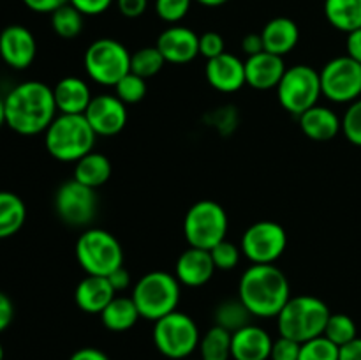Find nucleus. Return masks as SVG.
I'll list each match as a JSON object with an SVG mask.
<instances>
[{
	"instance_id": "b1692460",
	"label": "nucleus",
	"mask_w": 361,
	"mask_h": 360,
	"mask_svg": "<svg viewBox=\"0 0 361 360\" xmlns=\"http://www.w3.org/2000/svg\"><path fill=\"white\" fill-rule=\"evenodd\" d=\"M261 37H263L264 52L284 56L289 52H293L296 48V44H298L300 28L291 18L279 16L264 25L263 32H261Z\"/></svg>"
},
{
	"instance_id": "58836bf2",
	"label": "nucleus",
	"mask_w": 361,
	"mask_h": 360,
	"mask_svg": "<svg viewBox=\"0 0 361 360\" xmlns=\"http://www.w3.org/2000/svg\"><path fill=\"white\" fill-rule=\"evenodd\" d=\"M224 37L219 32H204L200 35V55L207 60L215 59L226 52Z\"/></svg>"
},
{
	"instance_id": "9d476101",
	"label": "nucleus",
	"mask_w": 361,
	"mask_h": 360,
	"mask_svg": "<svg viewBox=\"0 0 361 360\" xmlns=\"http://www.w3.org/2000/svg\"><path fill=\"white\" fill-rule=\"evenodd\" d=\"M279 102L286 112L300 116L317 104V99L323 95L321 90L319 71L314 67L298 64L286 69L281 83L277 87Z\"/></svg>"
},
{
	"instance_id": "5fc2aeb1",
	"label": "nucleus",
	"mask_w": 361,
	"mask_h": 360,
	"mask_svg": "<svg viewBox=\"0 0 361 360\" xmlns=\"http://www.w3.org/2000/svg\"><path fill=\"white\" fill-rule=\"evenodd\" d=\"M0 360H4V348H2V344H0Z\"/></svg>"
},
{
	"instance_id": "f03ea898",
	"label": "nucleus",
	"mask_w": 361,
	"mask_h": 360,
	"mask_svg": "<svg viewBox=\"0 0 361 360\" xmlns=\"http://www.w3.org/2000/svg\"><path fill=\"white\" fill-rule=\"evenodd\" d=\"M284 272L271 265H250L240 277L238 299L256 318H277L291 299Z\"/></svg>"
},
{
	"instance_id": "f257e3e1",
	"label": "nucleus",
	"mask_w": 361,
	"mask_h": 360,
	"mask_svg": "<svg viewBox=\"0 0 361 360\" xmlns=\"http://www.w3.org/2000/svg\"><path fill=\"white\" fill-rule=\"evenodd\" d=\"M6 124L18 134L34 136L44 133L56 116L53 88L42 81H23L4 97Z\"/></svg>"
},
{
	"instance_id": "c756f323",
	"label": "nucleus",
	"mask_w": 361,
	"mask_h": 360,
	"mask_svg": "<svg viewBox=\"0 0 361 360\" xmlns=\"http://www.w3.org/2000/svg\"><path fill=\"white\" fill-rule=\"evenodd\" d=\"M250 316L252 314L249 313L243 302L240 299L236 300H226V302L219 304L217 309L214 313V320L217 327H222L228 332H236L240 328L250 325Z\"/></svg>"
},
{
	"instance_id": "37998d69",
	"label": "nucleus",
	"mask_w": 361,
	"mask_h": 360,
	"mask_svg": "<svg viewBox=\"0 0 361 360\" xmlns=\"http://www.w3.org/2000/svg\"><path fill=\"white\" fill-rule=\"evenodd\" d=\"M235 122H236V113L233 112V108H229V106H226V108L224 106H222V108H217L210 115V124L212 126L219 127L221 133H228V131H226V126L231 124V126L235 127Z\"/></svg>"
},
{
	"instance_id": "4c0bfd02",
	"label": "nucleus",
	"mask_w": 361,
	"mask_h": 360,
	"mask_svg": "<svg viewBox=\"0 0 361 360\" xmlns=\"http://www.w3.org/2000/svg\"><path fill=\"white\" fill-rule=\"evenodd\" d=\"M192 0H155V13L166 23H178L187 16Z\"/></svg>"
},
{
	"instance_id": "79ce46f5",
	"label": "nucleus",
	"mask_w": 361,
	"mask_h": 360,
	"mask_svg": "<svg viewBox=\"0 0 361 360\" xmlns=\"http://www.w3.org/2000/svg\"><path fill=\"white\" fill-rule=\"evenodd\" d=\"M120 14L126 18H140L147 11L148 0H115Z\"/></svg>"
},
{
	"instance_id": "3c124183",
	"label": "nucleus",
	"mask_w": 361,
	"mask_h": 360,
	"mask_svg": "<svg viewBox=\"0 0 361 360\" xmlns=\"http://www.w3.org/2000/svg\"><path fill=\"white\" fill-rule=\"evenodd\" d=\"M338 360H361V337H356L349 344L342 346Z\"/></svg>"
},
{
	"instance_id": "a211bd4d",
	"label": "nucleus",
	"mask_w": 361,
	"mask_h": 360,
	"mask_svg": "<svg viewBox=\"0 0 361 360\" xmlns=\"http://www.w3.org/2000/svg\"><path fill=\"white\" fill-rule=\"evenodd\" d=\"M215 270L217 268L212 260L210 251L189 247L176 260L175 275L180 284L189 286V288H200L214 277Z\"/></svg>"
},
{
	"instance_id": "6ab92c4d",
	"label": "nucleus",
	"mask_w": 361,
	"mask_h": 360,
	"mask_svg": "<svg viewBox=\"0 0 361 360\" xmlns=\"http://www.w3.org/2000/svg\"><path fill=\"white\" fill-rule=\"evenodd\" d=\"M284 59L274 53L261 52L245 60V80L256 90L277 88L286 73Z\"/></svg>"
},
{
	"instance_id": "09e8293b",
	"label": "nucleus",
	"mask_w": 361,
	"mask_h": 360,
	"mask_svg": "<svg viewBox=\"0 0 361 360\" xmlns=\"http://www.w3.org/2000/svg\"><path fill=\"white\" fill-rule=\"evenodd\" d=\"M108 279L115 292H123V289L129 288L130 284V274L126 270V267L116 268L115 272H111V274L108 275Z\"/></svg>"
},
{
	"instance_id": "aec40b11",
	"label": "nucleus",
	"mask_w": 361,
	"mask_h": 360,
	"mask_svg": "<svg viewBox=\"0 0 361 360\" xmlns=\"http://www.w3.org/2000/svg\"><path fill=\"white\" fill-rule=\"evenodd\" d=\"M274 339L264 328L257 325H247L231 334L233 360H270Z\"/></svg>"
},
{
	"instance_id": "a878e982",
	"label": "nucleus",
	"mask_w": 361,
	"mask_h": 360,
	"mask_svg": "<svg viewBox=\"0 0 361 360\" xmlns=\"http://www.w3.org/2000/svg\"><path fill=\"white\" fill-rule=\"evenodd\" d=\"M140 311L133 296H115L101 313L102 325L111 332H126L140 320Z\"/></svg>"
},
{
	"instance_id": "f704fd0d",
	"label": "nucleus",
	"mask_w": 361,
	"mask_h": 360,
	"mask_svg": "<svg viewBox=\"0 0 361 360\" xmlns=\"http://www.w3.org/2000/svg\"><path fill=\"white\" fill-rule=\"evenodd\" d=\"M115 95L126 104H136L147 95V80L129 73L115 85Z\"/></svg>"
},
{
	"instance_id": "a18cd8bd",
	"label": "nucleus",
	"mask_w": 361,
	"mask_h": 360,
	"mask_svg": "<svg viewBox=\"0 0 361 360\" xmlns=\"http://www.w3.org/2000/svg\"><path fill=\"white\" fill-rule=\"evenodd\" d=\"M14 318V306L9 296L0 292V332L6 330Z\"/></svg>"
},
{
	"instance_id": "7c9ffc66",
	"label": "nucleus",
	"mask_w": 361,
	"mask_h": 360,
	"mask_svg": "<svg viewBox=\"0 0 361 360\" xmlns=\"http://www.w3.org/2000/svg\"><path fill=\"white\" fill-rule=\"evenodd\" d=\"M83 14L71 4L59 7L55 13H51V28L55 34L62 39H74L83 30Z\"/></svg>"
},
{
	"instance_id": "473e14b6",
	"label": "nucleus",
	"mask_w": 361,
	"mask_h": 360,
	"mask_svg": "<svg viewBox=\"0 0 361 360\" xmlns=\"http://www.w3.org/2000/svg\"><path fill=\"white\" fill-rule=\"evenodd\" d=\"M323 335L330 339L334 344H337L338 348H342V346L349 344V342L358 337V328H356L355 320L351 316L344 313H337L330 314Z\"/></svg>"
},
{
	"instance_id": "393cba45",
	"label": "nucleus",
	"mask_w": 361,
	"mask_h": 360,
	"mask_svg": "<svg viewBox=\"0 0 361 360\" xmlns=\"http://www.w3.org/2000/svg\"><path fill=\"white\" fill-rule=\"evenodd\" d=\"M111 172V161L104 154L92 150L90 154H87L76 162L74 180H78L83 186L92 187V189H97V187L104 186L108 182Z\"/></svg>"
},
{
	"instance_id": "4468645a",
	"label": "nucleus",
	"mask_w": 361,
	"mask_h": 360,
	"mask_svg": "<svg viewBox=\"0 0 361 360\" xmlns=\"http://www.w3.org/2000/svg\"><path fill=\"white\" fill-rule=\"evenodd\" d=\"M85 119L97 136H115L127 124V104L116 95H97L92 97Z\"/></svg>"
},
{
	"instance_id": "7ed1b4c3",
	"label": "nucleus",
	"mask_w": 361,
	"mask_h": 360,
	"mask_svg": "<svg viewBox=\"0 0 361 360\" xmlns=\"http://www.w3.org/2000/svg\"><path fill=\"white\" fill-rule=\"evenodd\" d=\"M97 134L90 127L85 115L55 116L44 131L46 150L51 157L62 162H78L81 157L94 150Z\"/></svg>"
},
{
	"instance_id": "4be33fe9",
	"label": "nucleus",
	"mask_w": 361,
	"mask_h": 360,
	"mask_svg": "<svg viewBox=\"0 0 361 360\" xmlns=\"http://www.w3.org/2000/svg\"><path fill=\"white\" fill-rule=\"evenodd\" d=\"M55 104L63 115H85L92 101L90 88L87 81L78 76H66L53 88Z\"/></svg>"
},
{
	"instance_id": "1a4fd4ad",
	"label": "nucleus",
	"mask_w": 361,
	"mask_h": 360,
	"mask_svg": "<svg viewBox=\"0 0 361 360\" xmlns=\"http://www.w3.org/2000/svg\"><path fill=\"white\" fill-rule=\"evenodd\" d=\"M83 62L88 76L104 87H115L130 73L129 49L116 39L102 37L92 42L85 52Z\"/></svg>"
},
{
	"instance_id": "c03bdc74",
	"label": "nucleus",
	"mask_w": 361,
	"mask_h": 360,
	"mask_svg": "<svg viewBox=\"0 0 361 360\" xmlns=\"http://www.w3.org/2000/svg\"><path fill=\"white\" fill-rule=\"evenodd\" d=\"M23 4L28 7V9L34 11V13L51 14L55 13L59 7L69 4V0H23Z\"/></svg>"
},
{
	"instance_id": "864d4df0",
	"label": "nucleus",
	"mask_w": 361,
	"mask_h": 360,
	"mask_svg": "<svg viewBox=\"0 0 361 360\" xmlns=\"http://www.w3.org/2000/svg\"><path fill=\"white\" fill-rule=\"evenodd\" d=\"M4 124H6V102L0 97V127H2Z\"/></svg>"
},
{
	"instance_id": "423d86ee",
	"label": "nucleus",
	"mask_w": 361,
	"mask_h": 360,
	"mask_svg": "<svg viewBox=\"0 0 361 360\" xmlns=\"http://www.w3.org/2000/svg\"><path fill=\"white\" fill-rule=\"evenodd\" d=\"M76 260L87 275L108 277L123 267V249L113 233L101 228L85 229L76 242Z\"/></svg>"
},
{
	"instance_id": "c9c22d12",
	"label": "nucleus",
	"mask_w": 361,
	"mask_h": 360,
	"mask_svg": "<svg viewBox=\"0 0 361 360\" xmlns=\"http://www.w3.org/2000/svg\"><path fill=\"white\" fill-rule=\"evenodd\" d=\"M240 253H242V249L236 247L233 242H229V240H222V242H219L217 246L210 249L212 260H214L215 268H219V270H233L238 265Z\"/></svg>"
},
{
	"instance_id": "2eb2a0df",
	"label": "nucleus",
	"mask_w": 361,
	"mask_h": 360,
	"mask_svg": "<svg viewBox=\"0 0 361 360\" xmlns=\"http://www.w3.org/2000/svg\"><path fill=\"white\" fill-rule=\"evenodd\" d=\"M37 42L23 25H9L0 32V56L13 69H27L35 59Z\"/></svg>"
},
{
	"instance_id": "e433bc0d",
	"label": "nucleus",
	"mask_w": 361,
	"mask_h": 360,
	"mask_svg": "<svg viewBox=\"0 0 361 360\" xmlns=\"http://www.w3.org/2000/svg\"><path fill=\"white\" fill-rule=\"evenodd\" d=\"M342 133L356 147H361V97L349 104L342 116Z\"/></svg>"
},
{
	"instance_id": "6e6552de",
	"label": "nucleus",
	"mask_w": 361,
	"mask_h": 360,
	"mask_svg": "<svg viewBox=\"0 0 361 360\" xmlns=\"http://www.w3.org/2000/svg\"><path fill=\"white\" fill-rule=\"evenodd\" d=\"M228 214L217 201H196L183 219V235L190 247L210 251L228 235Z\"/></svg>"
},
{
	"instance_id": "39448f33",
	"label": "nucleus",
	"mask_w": 361,
	"mask_h": 360,
	"mask_svg": "<svg viewBox=\"0 0 361 360\" xmlns=\"http://www.w3.org/2000/svg\"><path fill=\"white\" fill-rule=\"evenodd\" d=\"M130 296L141 318L157 321L178 307L180 282L176 275L169 272H148L136 282Z\"/></svg>"
},
{
	"instance_id": "603ef678",
	"label": "nucleus",
	"mask_w": 361,
	"mask_h": 360,
	"mask_svg": "<svg viewBox=\"0 0 361 360\" xmlns=\"http://www.w3.org/2000/svg\"><path fill=\"white\" fill-rule=\"evenodd\" d=\"M196 2H200L204 7H221L224 4H228L229 0H196Z\"/></svg>"
},
{
	"instance_id": "c85d7f7f",
	"label": "nucleus",
	"mask_w": 361,
	"mask_h": 360,
	"mask_svg": "<svg viewBox=\"0 0 361 360\" xmlns=\"http://www.w3.org/2000/svg\"><path fill=\"white\" fill-rule=\"evenodd\" d=\"M201 360H229L231 359V332L222 327H214L200 341Z\"/></svg>"
},
{
	"instance_id": "0eeeda50",
	"label": "nucleus",
	"mask_w": 361,
	"mask_h": 360,
	"mask_svg": "<svg viewBox=\"0 0 361 360\" xmlns=\"http://www.w3.org/2000/svg\"><path fill=\"white\" fill-rule=\"evenodd\" d=\"M154 323V344L166 359L185 360L200 346V328L189 314L173 311Z\"/></svg>"
},
{
	"instance_id": "a19ab883",
	"label": "nucleus",
	"mask_w": 361,
	"mask_h": 360,
	"mask_svg": "<svg viewBox=\"0 0 361 360\" xmlns=\"http://www.w3.org/2000/svg\"><path fill=\"white\" fill-rule=\"evenodd\" d=\"M115 0H69L71 6L76 7L83 16H97L106 13Z\"/></svg>"
},
{
	"instance_id": "bb28decb",
	"label": "nucleus",
	"mask_w": 361,
	"mask_h": 360,
	"mask_svg": "<svg viewBox=\"0 0 361 360\" xmlns=\"http://www.w3.org/2000/svg\"><path fill=\"white\" fill-rule=\"evenodd\" d=\"M324 16L337 30L349 32L361 28V0H324Z\"/></svg>"
},
{
	"instance_id": "2f4dec72",
	"label": "nucleus",
	"mask_w": 361,
	"mask_h": 360,
	"mask_svg": "<svg viewBox=\"0 0 361 360\" xmlns=\"http://www.w3.org/2000/svg\"><path fill=\"white\" fill-rule=\"evenodd\" d=\"M166 60L157 46H145L130 55V73L141 78H152L161 73Z\"/></svg>"
},
{
	"instance_id": "de8ad7c7",
	"label": "nucleus",
	"mask_w": 361,
	"mask_h": 360,
	"mask_svg": "<svg viewBox=\"0 0 361 360\" xmlns=\"http://www.w3.org/2000/svg\"><path fill=\"white\" fill-rule=\"evenodd\" d=\"M242 49L243 53H247L249 56L264 52V44H263V37H261V34H247L242 41Z\"/></svg>"
},
{
	"instance_id": "412c9836",
	"label": "nucleus",
	"mask_w": 361,
	"mask_h": 360,
	"mask_svg": "<svg viewBox=\"0 0 361 360\" xmlns=\"http://www.w3.org/2000/svg\"><path fill=\"white\" fill-rule=\"evenodd\" d=\"M116 296L111 282L104 275H87L78 282L74 300L83 313L101 314L109 302Z\"/></svg>"
},
{
	"instance_id": "9b49d317",
	"label": "nucleus",
	"mask_w": 361,
	"mask_h": 360,
	"mask_svg": "<svg viewBox=\"0 0 361 360\" xmlns=\"http://www.w3.org/2000/svg\"><path fill=\"white\" fill-rule=\"evenodd\" d=\"M288 247L286 229L275 221H259L245 229L240 249L252 265H271Z\"/></svg>"
},
{
	"instance_id": "72a5a7b5",
	"label": "nucleus",
	"mask_w": 361,
	"mask_h": 360,
	"mask_svg": "<svg viewBox=\"0 0 361 360\" xmlns=\"http://www.w3.org/2000/svg\"><path fill=\"white\" fill-rule=\"evenodd\" d=\"M338 355H341V348L324 335H319V337L302 342L298 360H338Z\"/></svg>"
},
{
	"instance_id": "20e7f679",
	"label": "nucleus",
	"mask_w": 361,
	"mask_h": 360,
	"mask_svg": "<svg viewBox=\"0 0 361 360\" xmlns=\"http://www.w3.org/2000/svg\"><path fill=\"white\" fill-rule=\"evenodd\" d=\"M330 314L326 304L317 296H291L277 316L279 334L302 344L324 334Z\"/></svg>"
},
{
	"instance_id": "5701e85b",
	"label": "nucleus",
	"mask_w": 361,
	"mask_h": 360,
	"mask_svg": "<svg viewBox=\"0 0 361 360\" xmlns=\"http://www.w3.org/2000/svg\"><path fill=\"white\" fill-rule=\"evenodd\" d=\"M298 119L302 133L314 141H330L342 131V119L326 106H312Z\"/></svg>"
},
{
	"instance_id": "ea45409f",
	"label": "nucleus",
	"mask_w": 361,
	"mask_h": 360,
	"mask_svg": "<svg viewBox=\"0 0 361 360\" xmlns=\"http://www.w3.org/2000/svg\"><path fill=\"white\" fill-rule=\"evenodd\" d=\"M300 346H302L300 342L281 335L277 341H274V346H271V353H270V360H298Z\"/></svg>"
},
{
	"instance_id": "f3484780",
	"label": "nucleus",
	"mask_w": 361,
	"mask_h": 360,
	"mask_svg": "<svg viewBox=\"0 0 361 360\" xmlns=\"http://www.w3.org/2000/svg\"><path fill=\"white\" fill-rule=\"evenodd\" d=\"M204 76L215 90L231 94V92L240 90L243 85H247L245 62L233 53L224 52L215 59L207 60Z\"/></svg>"
},
{
	"instance_id": "ddd939ff",
	"label": "nucleus",
	"mask_w": 361,
	"mask_h": 360,
	"mask_svg": "<svg viewBox=\"0 0 361 360\" xmlns=\"http://www.w3.org/2000/svg\"><path fill=\"white\" fill-rule=\"evenodd\" d=\"M99 198L95 189L71 179L55 193V212L66 224L85 226L97 215Z\"/></svg>"
},
{
	"instance_id": "8fccbe9b",
	"label": "nucleus",
	"mask_w": 361,
	"mask_h": 360,
	"mask_svg": "<svg viewBox=\"0 0 361 360\" xmlns=\"http://www.w3.org/2000/svg\"><path fill=\"white\" fill-rule=\"evenodd\" d=\"M69 360H109V356L97 348H81L74 352Z\"/></svg>"
},
{
	"instance_id": "49530a36",
	"label": "nucleus",
	"mask_w": 361,
	"mask_h": 360,
	"mask_svg": "<svg viewBox=\"0 0 361 360\" xmlns=\"http://www.w3.org/2000/svg\"><path fill=\"white\" fill-rule=\"evenodd\" d=\"M345 49H348V56L361 64V28L353 30L348 34V41H345Z\"/></svg>"
},
{
	"instance_id": "dca6fc26",
	"label": "nucleus",
	"mask_w": 361,
	"mask_h": 360,
	"mask_svg": "<svg viewBox=\"0 0 361 360\" xmlns=\"http://www.w3.org/2000/svg\"><path fill=\"white\" fill-rule=\"evenodd\" d=\"M155 46L166 62L189 64L200 55V35L182 25H173L159 35Z\"/></svg>"
},
{
	"instance_id": "f8f14e48",
	"label": "nucleus",
	"mask_w": 361,
	"mask_h": 360,
	"mask_svg": "<svg viewBox=\"0 0 361 360\" xmlns=\"http://www.w3.org/2000/svg\"><path fill=\"white\" fill-rule=\"evenodd\" d=\"M321 90L330 101L345 104L355 102L361 95V64L351 56L331 59L319 71Z\"/></svg>"
},
{
	"instance_id": "cd10ccee",
	"label": "nucleus",
	"mask_w": 361,
	"mask_h": 360,
	"mask_svg": "<svg viewBox=\"0 0 361 360\" xmlns=\"http://www.w3.org/2000/svg\"><path fill=\"white\" fill-rule=\"evenodd\" d=\"M27 207L18 194L0 191V240L16 235L25 224Z\"/></svg>"
}]
</instances>
